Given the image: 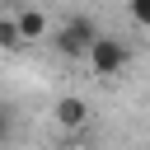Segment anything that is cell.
<instances>
[{
    "label": "cell",
    "mask_w": 150,
    "mask_h": 150,
    "mask_svg": "<svg viewBox=\"0 0 150 150\" xmlns=\"http://www.w3.org/2000/svg\"><path fill=\"white\" fill-rule=\"evenodd\" d=\"M56 122H61L66 131H80V127L89 122V103H84L80 94H66V98H56Z\"/></svg>",
    "instance_id": "obj_3"
},
{
    "label": "cell",
    "mask_w": 150,
    "mask_h": 150,
    "mask_svg": "<svg viewBox=\"0 0 150 150\" xmlns=\"http://www.w3.org/2000/svg\"><path fill=\"white\" fill-rule=\"evenodd\" d=\"M94 38H98V23H94L89 14H75V19H66V23L52 33V47H56L66 61H84L89 47H94Z\"/></svg>",
    "instance_id": "obj_1"
},
{
    "label": "cell",
    "mask_w": 150,
    "mask_h": 150,
    "mask_svg": "<svg viewBox=\"0 0 150 150\" xmlns=\"http://www.w3.org/2000/svg\"><path fill=\"white\" fill-rule=\"evenodd\" d=\"M127 9H131V19L141 28H150V0H127Z\"/></svg>",
    "instance_id": "obj_6"
},
{
    "label": "cell",
    "mask_w": 150,
    "mask_h": 150,
    "mask_svg": "<svg viewBox=\"0 0 150 150\" xmlns=\"http://www.w3.org/2000/svg\"><path fill=\"white\" fill-rule=\"evenodd\" d=\"M19 28H23L28 42H38V38H47V14L42 9H19Z\"/></svg>",
    "instance_id": "obj_5"
},
{
    "label": "cell",
    "mask_w": 150,
    "mask_h": 150,
    "mask_svg": "<svg viewBox=\"0 0 150 150\" xmlns=\"http://www.w3.org/2000/svg\"><path fill=\"white\" fill-rule=\"evenodd\" d=\"M28 38H23V28H19V14L9 19V14H0V52H19Z\"/></svg>",
    "instance_id": "obj_4"
},
{
    "label": "cell",
    "mask_w": 150,
    "mask_h": 150,
    "mask_svg": "<svg viewBox=\"0 0 150 150\" xmlns=\"http://www.w3.org/2000/svg\"><path fill=\"white\" fill-rule=\"evenodd\" d=\"M84 61H89V70H94V75H103V80H108V75H122V70H127L131 47H127L122 38H112V33H98Z\"/></svg>",
    "instance_id": "obj_2"
}]
</instances>
